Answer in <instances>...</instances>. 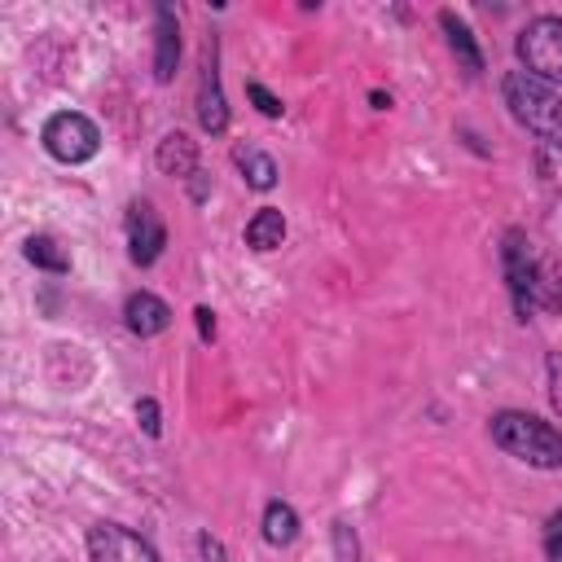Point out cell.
<instances>
[{"instance_id": "21", "label": "cell", "mask_w": 562, "mask_h": 562, "mask_svg": "<svg viewBox=\"0 0 562 562\" xmlns=\"http://www.w3.org/2000/svg\"><path fill=\"white\" fill-rule=\"evenodd\" d=\"M193 316H198V334H202V338H215V316H211V307H198Z\"/></svg>"}, {"instance_id": "9", "label": "cell", "mask_w": 562, "mask_h": 562, "mask_svg": "<svg viewBox=\"0 0 562 562\" xmlns=\"http://www.w3.org/2000/svg\"><path fill=\"white\" fill-rule=\"evenodd\" d=\"M123 321H127V329H132L136 338H154V334H162V329L171 325V307H167L158 294L136 290V294H127V303H123Z\"/></svg>"}, {"instance_id": "11", "label": "cell", "mask_w": 562, "mask_h": 562, "mask_svg": "<svg viewBox=\"0 0 562 562\" xmlns=\"http://www.w3.org/2000/svg\"><path fill=\"white\" fill-rule=\"evenodd\" d=\"M158 167H162L167 176H176V180H193V176H198V145H193L184 132L162 136V145H158Z\"/></svg>"}, {"instance_id": "4", "label": "cell", "mask_w": 562, "mask_h": 562, "mask_svg": "<svg viewBox=\"0 0 562 562\" xmlns=\"http://www.w3.org/2000/svg\"><path fill=\"white\" fill-rule=\"evenodd\" d=\"M44 149L57 158V162H88L97 149H101V132L88 114L79 110H61L44 123Z\"/></svg>"}, {"instance_id": "8", "label": "cell", "mask_w": 562, "mask_h": 562, "mask_svg": "<svg viewBox=\"0 0 562 562\" xmlns=\"http://www.w3.org/2000/svg\"><path fill=\"white\" fill-rule=\"evenodd\" d=\"M198 123L220 136L228 127V105H224V92H220V70H215V40H206V53H202V79H198Z\"/></svg>"}, {"instance_id": "19", "label": "cell", "mask_w": 562, "mask_h": 562, "mask_svg": "<svg viewBox=\"0 0 562 562\" xmlns=\"http://www.w3.org/2000/svg\"><path fill=\"white\" fill-rule=\"evenodd\" d=\"M136 417H140L145 435H158V430H162V426H158V404H154V400H140V404H136Z\"/></svg>"}, {"instance_id": "6", "label": "cell", "mask_w": 562, "mask_h": 562, "mask_svg": "<svg viewBox=\"0 0 562 562\" xmlns=\"http://www.w3.org/2000/svg\"><path fill=\"white\" fill-rule=\"evenodd\" d=\"M88 558L92 562H158L154 544L119 522H97L88 531Z\"/></svg>"}, {"instance_id": "16", "label": "cell", "mask_w": 562, "mask_h": 562, "mask_svg": "<svg viewBox=\"0 0 562 562\" xmlns=\"http://www.w3.org/2000/svg\"><path fill=\"white\" fill-rule=\"evenodd\" d=\"M26 259H31L35 268H44V272H57V277H61V272H70V255H66L53 237H44V233L26 241Z\"/></svg>"}, {"instance_id": "7", "label": "cell", "mask_w": 562, "mask_h": 562, "mask_svg": "<svg viewBox=\"0 0 562 562\" xmlns=\"http://www.w3.org/2000/svg\"><path fill=\"white\" fill-rule=\"evenodd\" d=\"M162 246H167L162 215L154 211L149 198H136V202L127 206V255H132V263L149 268V263L162 255Z\"/></svg>"}, {"instance_id": "20", "label": "cell", "mask_w": 562, "mask_h": 562, "mask_svg": "<svg viewBox=\"0 0 562 562\" xmlns=\"http://www.w3.org/2000/svg\"><path fill=\"white\" fill-rule=\"evenodd\" d=\"M334 536H338V553H342V562H351V558H356V540H347V522H334Z\"/></svg>"}, {"instance_id": "5", "label": "cell", "mask_w": 562, "mask_h": 562, "mask_svg": "<svg viewBox=\"0 0 562 562\" xmlns=\"http://www.w3.org/2000/svg\"><path fill=\"white\" fill-rule=\"evenodd\" d=\"M501 259H505V277H509V290H514V303H518V312H522V321H527V312L536 307V299H540V263L531 259V246H527V237L514 228L509 237H505V250H501Z\"/></svg>"}, {"instance_id": "12", "label": "cell", "mask_w": 562, "mask_h": 562, "mask_svg": "<svg viewBox=\"0 0 562 562\" xmlns=\"http://www.w3.org/2000/svg\"><path fill=\"white\" fill-rule=\"evenodd\" d=\"M285 241V215L277 206H259L246 224V246L250 250H277Z\"/></svg>"}, {"instance_id": "18", "label": "cell", "mask_w": 562, "mask_h": 562, "mask_svg": "<svg viewBox=\"0 0 562 562\" xmlns=\"http://www.w3.org/2000/svg\"><path fill=\"white\" fill-rule=\"evenodd\" d=\"M246 92H250V101L259 105V114H268V119H277V114L285 110V105H281V101H277V97H272L263 83H246Z\"/></svg>"}, {"instance_id": "14", "label": "cell", "mask_w": 562, "mask_h": 562, "mask_svg": "<svg viewBox=\"0 0 562 562\" xmlns=\"http://www.w3.org/2000/svg\"><path fill=\"white\" fill-rule=\"evenodd\" d=\"M233 162L241 167V176H246V184H250V189H259V193H263V189H272V184H277V162H272L263 149H255V145H237V149H233Z\"/></svg>"}, {"instance_id": "3", "label": "cell", "mask_w": 562, "mask_h": 562, "mask_svg": "<svg viewBox=\"0 0 562 562\" xmlns=\"http://www.w3.org/2000/svg\"><path fill=\"white\" fill-rule=\"evenodd\" d=\"M518 61L527 75L544 79V83H562V18L544 13V18H531L522 31H518Z\"/></svg>"}, {"instance_id": "13", "label": "cell", "mask_w": 562, "mask_h": 562, "mask_svg": "<svg viewBox=\"0 0 562 562\" xmlns=\"http://www.w3.org/2000/svg\"><path fill=\"white\" fill-rule=\"evenodd\" d=\"M439 26L448 31V48H452V53H457V61L465 66V75H479V70H483V57H479V48H474L470 26H465L452 9H443V13H439Z\"/></svg>"}, {"instance_id": "2", "label": "cell", "mask_w": 562, "mask_h": 562, "mask_svg": "<svg viewBox=\"0 0 562 562\" xmlns=\"http://www.w3.org/2000/svg\"><path fill=\"white\" fill-rule=\"evenodd\" d=\"M501 88H505L509 114H514L527 132H536L544 145L562 149V97H558L544 79H536V75H527V70H509Z\"/></svg>"}, {"instance_id": "1", "label": "cell", "mask_w": 562, "mask_h": 562, "mask_svg": "<svg viewBox=\"0 0 562 562\" xmlns=\"http://www.w3.org/2000/svg\"><path fill=\"white\" fill-rule=\"evenodd\" d=\"M492 443L505 448L509 457L536 465V470H558L562 465V430H553L549 422L505 408L492 417Z\"/></svg>"}, {"instance_id": "15", "label": "cell", "mask_w": 562, "mask_h": 562, "mask_svg": "<svg viewBox=\"0 0 562 562\" xmlns=\"http://www.w3.org/2000/svg\"><path fill=\"white\" fill-rule=\"evenodd\" d=\"M299 536V514L285 501H268L263 509V540L268 544H290Z\"/></svg>"}, {"instance_id": "10", "label": "cell", "mask_w": 562, "mask_h": 562, "mask_svg": "<svg viewBox=\"0 0 562 562\" xmlns=\"http://www.w3.org/2000/svg\"><path fill=\"white\" fill-rule=\"evenodd\" d=\"M154 75L167 83L176 75V61H180V26H176V13L167 4H158L154 13Z\"/></svg>"}, {"instance_id": "17", "label": "cell", "mask_w": 562, "mask_h": 562, "mask_svg": "<svg viewBox=\"0 0 562 562\" xmlns=\"http://www.w3.org/2000/svg\"><path fill=\"white\" fill-rule=\"evenodd\" d=\"M544 558L562 562V509H553L549 522H544Z\"/></svg>"}]
</instances>
